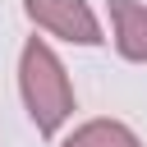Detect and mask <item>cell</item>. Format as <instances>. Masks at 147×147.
I'll use <instances>...</instances> for the list:
<instances>
[{
	"label": "cell",
	"mask_w": 147,
	"mask_h": 147,
	"mask_svg": "<svg viewBox=\"0 0 147 147\" xmlns=\"http://www.w3.org/2000/svg\"><path fill=\"white\" fill-rule=\"evenodd\" d=\"M23 14L60 41H74V46H101L106 41L87 0H23Z\"/></svg>",
	"instance_id": "cell-2"
},
{
	"label": "cell",
	"mask_w": 147,
	"mask_h": 147,
	"mask_svg": "<svg viewBox=\"0 0 147 147\" xmlns=\"http://www.w3.org/2000/svg\"><path fill=\"white\" fill-rule=\"evenodd\" d=\"M18 92H23V106H28V119L41 138H55L69 115H74V83L60 64V55L41 41V37H28L23 51H18Z\"/></svg>",
	"instance_id": "cell-1"
},
{
	"label": "cell",
	"mask_w": 147,
	"mask_h": 147,
	"mask_svg": "<svg viewBox=\"0 0 147 147\" xmlns=\"http://www.w3.org/2000/svg\"><path fill=\"white\" fill-rule=\"evenodd\" d=\"M60 147H142L138 133L124 124V119H87L78 124Z\"/></svg>",
	"instance_id": "cell-4"
},
{
	"label": "cell",
	"mask_w": 147,
	"mask_h": 147,
	"mask_svg": "<svg viewBox=\"0 0 147 147\" xmlns=\"http://www.w3.org/2000/svg\"><path fill=\"white\" fill-rule=\"evenodd\" d=\"M110 9V32H115V51L133 64L147 60V5L142 0H106Z\"/></svg>",
	"instance_id": "cell-3"
}]
</instances>
